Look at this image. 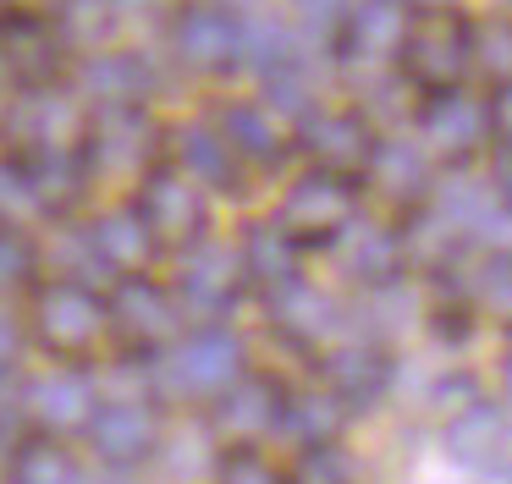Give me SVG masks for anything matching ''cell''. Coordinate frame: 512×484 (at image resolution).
<instances>
[{"label":"cell","mask_w":512,"mask_h":484,"mask_svg":"<svg viewBox=\"0 0 512 484\" xmlns=\"http://www.w3.org/2000/svg\"><path fill=\"white\" fill-rule=\"evenodd\" d=\"M78 99H89V110L100 105H144L149 94V66L133 50H89L78 72Z\"/></svg>","instance_id":"cell-17"},{"label":"cell","mask_w":512,"mask_h":484,"mask_svg":"<svg viewBox=\"0 0 512 484\" xmlns=\"http://www.w3.org/2000/svg\"><path fill=\"white\" fill-rule=\"evenodd\" d=\"M105 308H111V325L122 330L127 347H144V352L166 347V341L177 336V319H182L177 297L160 281H149V275H122Z\"/></svg>","instance_id":"cell-12"},{"label":"cell","mask_w":512,"mask_h":484,"mask_svg":"<svg viewBox=\"0 0 512 484\" xmlns=\"http://www.w3.org/2000/svg\"><path fill=\"white\" fill-rule=\"evenodd\" d=\"M215 484H287V479H281L259 451H232V457H221V468H215Z\"/></svg>","instance_id":"cell-38"},{"label":"cell","mask_w":512,"mask_h":484,"mask_svg":"<svg viewBox=\"0 0 512 484\" xmlns=\"http://www.w3.org/2000/svg\"><path fill=\"white\" fill-rule=\"evenodd\" d=\"M23 352V325H17V314L12 308H0V369Z\"/></svg>","instance_id":"cell-42"},{"label":"cell","mask_w":512,"mask_h":484,"mask_svg":"<svg viewBox=\"0 0 512 484\" xmlns=\"http://www.w3.org/2000/svg\"><path fill=\"white\" fill-rule=\"evenodd\" d=\"M89 242H94V253H100V264L116 275H144V264L160 253L155 237H149V226L138 220V209H105V215H94Z\"/></svg>","instance_id":"cell-20"},{"label":"cell","mask_w":512,"mask_h":484,"mask_svg":"<svg viewBox=\"0 0 512 484\" xmlns=\"http://www.w3.org/2000/svg\"><path fill=\"white\" fill-rule=\"evenodd\" d=\"M298 39H292L287 28H281L276 17H243V66L259 77L281 72L287 61H298Z\"/></svg>","instance_id":"cell-30"},{"label":"cell","mask_w":512,"mask_h":484,"mask_svg":"<svg viewBox=\"0 0 512 484\" xmlns=\"http://www.w3.org/2000/svg\"><path fill=\"white\" fill-rule=\"evenodd\" d=\"M468 66H474V28L457 11H430L402 39V72L419 88H430V94L457 88Z\"/></svg>","instance_id":"cell-5"},{"label":"cell","mask_w":512,"mask_h":484,"mask_svg":"<svg viewBox=\"0 0 512 484\" xmlns=\"http://www.w3.org/2000/svg\"><path fill=\"white\" fill-rule=\"evenodd\" d=\"M325 385H331L336 402L369 407V402H380V396H386V385H391V358L380 347H364V341L336 347L331 358H325Z\"/></svg>","instance_id":"cell-21"},{"label":"cell","mask_w":512,"mask_h":484,"mask_svg":"<svg viewBox=\"0 0 512 484\" xmlns=\"http://www.w3.org/2000/svg\"><path fill=\"white\" fill-rule=\"evenodd\" d=\"M281 402H287V396H281L270 380H237V385H226V391L215 396V424H221L232 440H254L259 429H276Z\"/></svg>","instance_id":"cell-25"},{"label":"cell","mask_w":512,"mask_h":484,"mask_svg":"<svg viewBox=\"0 0 512 484\" xmlns=\"http://www.w3.org/2000/svg\"><path fill=\"white\" fill-rule=\"evenodd\" d=\"M215 132L226 138V149L237 154V165H276L287 138H281V121L270 116L259 99H237L215 116Z\"/></svg>","instance_id":"cell-19"},{"label":"cell","mask_w":512,"mask_h":484,"mask_svg":"<svg viewBox=\"0 0 512 484\" xmlns=\"http://www.w3.org/2000/svg\"><path fill=\"white\" fill-rule=\"evenodd\" d=\"M34 220H45V209H39L17 154H6V160H0V231H28Z\"/></svg>","instance_id":"cell-33"},{"label":"cell","mask_w":512,"mask_h":484,"mask_svg":"<svg viewBox=\"0 0 512 484\" xmlns=\"http://www.w3.org/2000/svg\"><path fill=\"white\" fill-rule=\"evenodd\" d=\"M298 143L314 160V171H336V176L364 171L369 154H375V132L358 110H309L298 121Z\"/></svg>","instance_id":"cell-13"},{"label":"cell","mask_w":512,"mask_h":484,"mask_svg":"<svg viewBox=\"0 0 512 484\" xmlns=\"http://www.w3.org/2000/svg\"><path fill=\"white\" fill-rule=\"evenodd\" d=\"M490 193H496L501 204H512V143L507 138L496 143V160H490Z\"/></svg>","instance_id":"cell-41"},{"label":"cell","mask_w":512,"mask_h":484,"mask_svg":"<svg viewBox=\"0 0 512 484\" xmlns=\"http://www.w3.org/2000/svg\"><path fill=\"white\" fill-rule=\"evenodd\" d=\"M160 380L177 396H221L226 385L243 380V341L221 325L193 330V336L171 341L166 363H160Z\"/></svg>","instance_id":"cell-7"},{"label":"cell","mask_w":512,"mask_h":484,"mask_svg":"<svg viewBox=\"0 0 512 484\" xmlns=\"http://www.w3.org/2000/svg\"><path fill=\"white\" fill-rule=\"evenodd\" d=\"M270 308H276V325L298 341H320L336 330V303L309 281H292L281 292H270Z\"/></svg>","instance_id":"cell-28"},{"label":"cell","mask_w":512,"mask_h":484,"mask_svg":"<svg viewBox=\"0 0 512 484\" xmlns=\"http://www.w3.org/2000/svg\"><path fill=\"white\" fill-rule=\"evenodd\" d=\"M375 176V187L397 204H419L430 193V154L424 143H408V138H375V154L364 165Z\"/></svg>","instance_id":"cell-23"},{"label":"cell","mask_w":512,"mask_h":484,"mask_svg":"<svg viewBox=\"0 0 512 484\" xmlns=\"http://www.w3.org/2000/svg\"><path fill=\"white\" fill-rule=\"evenodd\" d=\"M468 402H479V391H474V380H463V374L435 385V407H446V413H463Z\"/></svg>","instance_id":"cell-40"},{"label":"cell","mask_w":512,"mask_h":484,"mask_svg":"<svg viewBox=\"0 0 512 484\" xmlns=\"http://www.w3.org/2000/svg\"><path fill=\"white\" fill-rule=\"evenodd\" d=\"M56 28H61V39L67 44H83V50H100L105 39H111V28H116V17L122 11L111 6V0H56Z\"/></svg>","instance_id":"cell-31"},{"label":"cell","mask_w":512,"mask_h":484,"mask_svg":"<svg viewBox=\"0 0 512 484\" xmlns=\"http://www.w3.org/2000/svg\"><path fill=\"white\" fill-rule=\"evenodd\" d=\"M353 182L336 171H309L287 187L281 198V215L276 226L287 231L292 242H325V237H342L353 226Z\"/></svg>","instance_id":"cell-9"},{"label":"cell","mask_w":512,"mask_h":484,"mask_svg":"<svg viewBox=\"0 0 512 484\" xmlns=\"http://www.w3.org/2000/svg\"><path fill=\"white\" fill-rule=\"evenodd\" d=\"M243 259H237L232 248H188V264H182V275H177V292H182V303L193 308V314H226V308L243 297Z\"/></svg>","instance_id":"cell-14"},{"label":"cell","mask_w":512,"mask_h":484,"mask_svg":"<svg viewBox=\"0 0 512 484\" xmlns=\"http://www.w3.org/2000/svg\"><path fill=\"white\" fill-rule=\"evenodd\" d=\"M0 374H6V369H0ZM0 407H6V380H0Z\"/></svg>","instance_id":"cell-49"},{"label":"cell","mask_w":512,"mask_h":484,"mask_svg":"<svg viewBox=\"0 0 512 484\" xmlns=\"http://www.w3.org/2000/svg\"><path fill=\"white\" fill-rule=\"evenodd\" d=\"M138 220L149 226L160 253H188L204 242V226H210V193L193 182L177 165H149L138 176Z\"/></svg>","instance_id":"cell-1"},{"label":"cell","mask_w":512,"mask_h":484,"mask_svg":"<svg viewBox=\"0 0 512 484\" xmlns=\"http://www.w3.org/2000/svg\"><path fill=\"white\" fill-rule=\"evenodd\" d=\"M155 149H160V127L149 121L144 105L89 110V132H83L89 176H144L155 165Z\"/></svg>","instance_id":"cell-3"},{"label":"cell","mask_w":512,"mask_h":484,"mask_svg":"<svg viewBox=\"0 0 512 484\" xmlns=\"http://www.w3.org/2000/svg\"><path fill=\"white\" fill-rule=\"evenodd\" d=\"M496 132L490 121V105L468 88H441L430 94V105L419 110V138H424V154H441V160H468L479 154Z\"/></svg>","instance_id":"cell-10"},{"label":"cell","mask_w":512,"mask_h":484,"mask_svg":"<svg viewBox=\"0 0 512 484\" xmlns=\"http://www.w3.org/2000/svg\"><path fill=\"white\" fill-rule=\"evenodd\" d=\"M402 6H408V11H424V17H430V11H452L457 0H402Z\"/></svg>","instance_id":"cell-44"},{"label":"cell","mask_w":512,"mask_h":484,"mask_svg":"<svg viewBox=\"0 0 512 484\" xmlns=\"http://www.w3.org/2000/svg\"><path fill=\"white\" fill-rule=\"evenodd\" d=\"M501 391H507V402H512V358H507V369H501Z\"/></svg>","instance_id":"cell-47"},{"label":"cell","mask_w":512,"mask_h":484,"mask_svg":"<svg viewBox=\"0 0 512 484\" xmlns=\"http://www.w3.org/2000/svg\"><path fill=\"white\" fill-rule=\"evenodd\" d=\"M501 446H507V418H501L496 402H468L463 413L446 418V451L468 468L501 462Z\"/></svg>","instance_id":"cell-24"},{"label":"cell","mask_w":512,"mask_h":484,"mask_svg":"<svg viewBox=\"0 0 512 484\" xmlns=\"http://www.w3.org/2000/svg\"><path fill=\"white\" fill-rule=\"evenodd\" d=\"M474 292H479V303H485L490 314L512 319V253H490V259L479 264Z\"/></svg>","instance_id":"cell-35"},{"label":"cell","mask_w":512,"mask_h":484,"mask_svg":"<svg viewBox=\"0 0 512 484\" xmlns=\"http://www.w3.org/2000/svg\"><path fill=\"white\" fill-rule=\"evenodd\" d=\"M171 55L199 77H221L232 66H243V11L188 0L171 17Z\"/></svg>","instance_id":"cell-6"},{"label":"cell","mask_w":512,"mask_h":484,"mask_svg":"<svg viewBox=\"0 0 512 484\" xmlns=\"http://www.w3.org/2000/svg\"><path fill=\"white\" fill-rule=\"evenodd\" d=\"M342 264L364 286H391L402 270V237L391 226H347L342 231Z\"/></svg>","instance_id":"cell-26"},{"label":"cell","mask_w":512,"mask_h":484,"mask_svg":"<svg viewBox=\"0 0 512 484\" xmlns=\"http://www.w3.org/2000/svg\"><path fill=\"white\" fill-rule=\"evenodd\" d=\"M474 66L496 88L512 83V17H490L474 28Z\"/></svg>","instance_id":"cell-34"},{"label":"cell","mask_w":512,"mask_h":484,"mask_svg":"<svg viewBox=\"0 0 512 484\" xmlns=\"http://www.w3.org/2000/svg\"><path fill=\"white\" fill-rule=\"evenodd\" d=\"M210 6H226V11H237V6H248V0H210Z\"/></svg>","instance_id":"cell-48"},{"label":"cell","mask_w":512,"mask_h":484,"mask_svg":"<svg viewBox=\"0 0 512 484\" xmlns=\"http://www.w3.org/2000/svg\"><path fill=\"white\" fill-rule=\"evenodd\" d=\"M12 484H89V479H83V468L72 462L67 446H56V440H28L12 462Z\"/></svg>","instance_id":"cell-32"},{"label":"cell","mask_w":512,"mask_h":484,"mask_svg":"<svg viewBox=\"0 0 512 484\" xmlns=\"http://www.w3.org/2000/svg\"><path fill=\"white\" fill-rule=\"evenodd\" d=\"M17 165L28 171V187H34L39 209L45 215H72L89 193V165H83V149H39V154H17Z\"/></svg>","instance_id":"cell-18"},{"label":"cell","mask_w":512,"mask_h":484,"mask_svg":"<svg viewBox=\"0 0 512 484\" xmlns=\"http://www.w3.org/2000/svg\"><path fill=\"white\" fill-rule=\"evenodd\" d=\"M171 143H177V171H188L204 193H210V187H237L243 165H237V154L226 149V138L215 132V121H188V127L171 132Z\"/></svg>","instance_id":"cell-22"},{"label":"cell","mask_w":512,"mask_h":484,"mask_svg":"<svg viewBox=\"0 0 512 484\" xmlns=\"http://www.w3.org/2000/svg\"><path fill=\"white\" fill-rule=\"evenodd\" d=\"M485 484H512V462H501V468L485 473Z\"/></svg>","instance_id":"cell-45"},{"label":"cell","mask_w":512,"mask_h":484,"mask_svg":"<svg viewBox=\"0 0 512 484\" xmlns=\"http://www.w3.org/2000/svg\"><path fill=\"white\" fill-rule=\"evenodd\" d=\"M276 424L287 429L303 451H309V446H331L336 429H342V402H336V396H287Z\"/></svg>","instance_id":"cell-29"},{"label":"cell","mask_w":512,"mask_h":484,"mask_svg":"<svg viewBox=\"0 0 512 484\" xmlns=\"http://www.w3.org/2000/svg\"><path fill=\"white\" fill-rule=\"evenodd\" d=\"M28 325H34V336L45 341L50 352H61V358H72V352H89L105 341V330H111V308H105L100 292H89L83 281H45L34 286V303H28Z\"/></svg>","instance_id":"cell-2"},{"label":"cell","mask_w":512,"mask_h":484,"mask_svg":"<svg viewBox=\"0 0 512 484\" xmlns=\"http://www.w3.org/2000/svg\"><path fill=\"white\" fill-rule=\"evenodd\" d=\"M408 6L402 0H353L342 17V50L353 61H391L402 55V39H408Z\"/></svg>","instance_id":"cell-15"},{"label":"cell","mask_w":512,"mask_h":484,"mask_svg":"<svg viewBox=\"0 0 512 484\" xmlns=\"http://www.w3.org/2000/svg\"><path fill=\"white\" fill-rule=\"evenodd\" d=\"M67 66V39L39 6H0V72L17 88H50Z\"/></svg>","instance_id":"cell-4"},{"label":"cell","mask_w":512,"mask_h":484,"mask_svg":"<svg viewBox=\"0 0 512 484\" xmlns=\"http://www.w3.org/2000/svg\"><path fill=\"white\" fill-rule=\"evenodd\" d=\"M292 6H298V17L309 22L314 33H336V28H342V17H347V6H353V0H292Z\"/></svg>","instance_id":"cell-39"},{"label":"cell","mask_w":512,"mask_h":484,"mask_svg":"<svg viewBox=\"0 0 512 484\" xmlns=\"http://www.w3.org/2000/svg\"><path fill=\"white\" fill-rule=\"evenodd\" d=\"M39 270V253L28 231H0V286H28Z\"/></svg>","instance_id":"cell-36"},{"label":"cell","mask_w":512,"mask_h":484,"mask_svg":"<svg viewBox=\"0 0 512 484\" xmlns=\"http://www.w3.org/2000/svg\"><path fill=\"white\" fill-rule=\"evenodd\" d=\"M89 446H94V457L111 462V468H138V462L160 446L155 407L138 402V396H111V402H100L89 418Z\"/></svg>","instance_id":"cell-11"},{"label":"cell","mask_w":512,"mask_h":484,"mask_svg":"<svg viewBox=\"0 0 512 484\" xmlns=\"http://www.w3.org/2000/svg\"><path fill=\"white\" fill-rule=\"evenodd\" d=\"M237 259H243V275H248V281H259L265 292H281V286L303 281V275H298V242H292L287 231L276 226V220H265V226L248 231Z\"/></svg>","instance_id":"cell-27"},{"label":"cell","mask_w":512,"mask_h":484,"mask_svg":"<svg viewBox=\"0 0 512 484\" xmlns=\"http://www.w3.org/2000/svg\"><path fill=\"white\" fill-rule=\"evenodd\" d=\"M490 121H496V132H501V138L512 143V83H507V88H501V94H496V105H490Z\"/></svg>","instance_id":"cell-43"},{"label":"cell","mask_w":512,"mask_h":484,"mask_svg":"<svg viewBox=\"0 0 512 484\" xmlns=\"http://www.w3.org/2000/svg\"><path fill=\"white\" fill-rule=\"evenodd\" d=\"M292 484H353V468H347L342 451L331 446H309L292 468Z\"/></svg>","instance_id":"cell-37"},{"label":"cell","mask_w":512,"mask_h":484,"mask_svg":"<svg viewBox=\"0 0 512 484\" xmlns=\"http://www.w3.org/2000/svg\"><path fill=\"white\" fill-rule=\"evenodd\" d=\"M6 132L17 138L12 154H39V149H83L89 132V110L67 88H23L6 110Z\"/></svg>","instance_id":"cell-8"},{"label":"cell","mask_w":512,"mask_h":484,"mask_svg":"<svg viewBox=\"0 0 512 484\" xmlns=\"http://www.w3.org/2000/svg\"><path fill=\"white\" fill-rule=\"evenodd\" d=\"M116 11H149V6H160V0H111Z\"/></svg>","instance_id":"cell-46"},{"label":"cell","mask_w":512,"mask_h":484,"mask_svg":"<svg viewBox=\"0 0 512 484\" xmlns=\"http://www.w3.org/2000/svg\"><path fill=\"white\" fill-rule=\"evenodd\" d=\"M94 407H100V396H94V380H89V374H78V369L39 374V380L28 385V413H34V424L50 429V435L89 429Z\"/></svg>","instance_id":"cell-16"}]
</instances>
